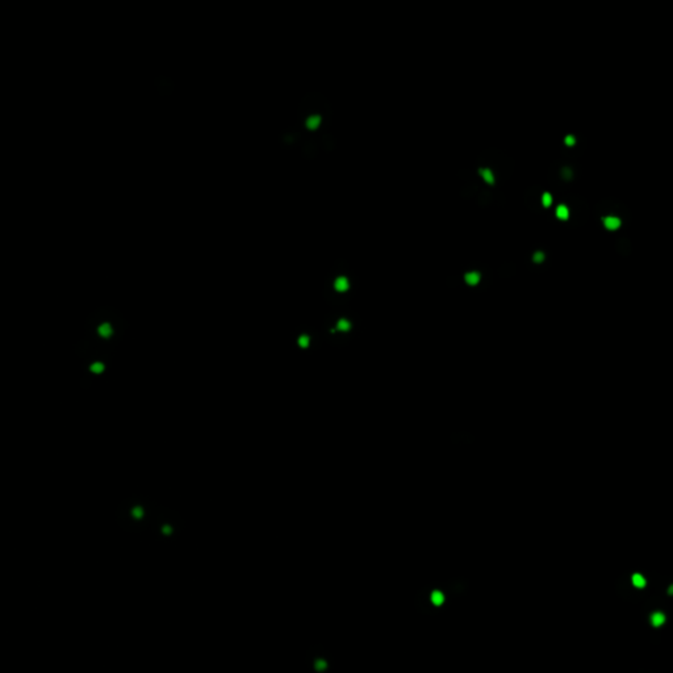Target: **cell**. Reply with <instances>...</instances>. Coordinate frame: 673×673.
Instances as JSON below:
<instances>
[{
  "label": "cell",
  "mask_w": 673,
  "mask_h": 673,
  "mask_svg": "<svg viewBox=\"0 0 673 673\" xmlns=\"http://www.w3.org/2000/svg\"><path fill=\"white\" fill-rule=\"evenodd\" d=\"M514 171V159L502 153L497 147H490L482 152L473 170L476 182L485 183L488 188H497L509 181Z\"/></svg>",
  "instance_id": "cell-1"
},
{
  "label": "cell",
  "mask_w": 673,
  "mask_h": 673,
  "mask_svg": "<svg viewBox=\"0 0 673 673\" xmlns=\"http://www.w3.org/2000/svg\"><path fill=\"white\" fill-rule=\"evenodd\" d=\"M155 508L154 501L146 496H130L118 507V522L120 528H124L128 533H141L152 522Z\"/></svg>",
  "instance_id": "cell-2"
},
{
  "label": "cell",
  "mask_w": 673,
  "mask_h": 673,
  "mask_svg": "<svg viewBox=\"0 0 673 673\" xmlns=\"http://www.w3.org/2000/svg\"><path fill=\"white\" fill-rule=\"evenodd\" d=\"M332 108L321 94H308L299 108V121L304 132H324L332 121Z\"/></svg>",
  "instance_id": "cell-3"
},
{
  "label": "cell",
  "mask_w": 673,
  "mask_h": 673,
  "mask_svg": "<svg viewBox=\"0 0 673 673\" xmlns=\"http://www.w3.org/2000/svg\"><path fill=\"white\" fill-rule=\"evenodd\" d=\"M593 217L596 225L605 233L606 229L611 227L614 230L618 225L622 230H626L633 221V213L625 203L610 196L594 205Z\"/></svg>",
  "instance_id": "cell-4"
},
{
  "label": "cell",
  "mask_w": 673,
  "mask_h": 673,
  "mask_svg": "<svg viewBox=\"0 0 673 673\" xmlns=\"http://www.w3.org/2000/svg\"><path fill=\"white\" fill-rule=\"evenodd\" d=\"M351 324H361L358 315L347 308L330 312L324 322V336L329 345L345 347L350 344L354 333L350 332Z\"/></svg>",
  "instance_id": "cell-5"
},
{
  "label": "cell",
  "mask_w": 673,
  "mask_h": 673,
  "mask_svg": "<svg viewBox=\"0 0 673 673\" xmlns=\"http://www.w3.org/2000/svg\"><path fill=\"white\" fill-rule=\"evenodd\" d=\"M87 327L96 329V334H95L96 342H101V339H104V341H112V344L116 345L113 342L115 338L116 341H118L123 336L127 325L118 310L113 308H101L94 312L90 316Z\"/></svg>",
  "instance_id": "cell-6"
},
{
  "label": "cell",
  "mask_w": 673,
  "mask_h": 673,
  "mask_svg": "<svg viewBox=\"0 0 673 673\" xmlns=\"http://www.w3.org/2000/svg\"><path fill=\"white\" fill-rule=\"evenodd\" d=\"M550 203H558V210H555L556 219L560 220L558 225H563V219L567 217L565 227H580L587 222L589 217V205L587 200L576 193H568L567 196H558V200L554 195H551Z\"/></svg>",
  "instance_id": "cell-7"
},
{
  "label": "cell",
  "mask_w": 673,
  "mask_h": 673,
  "mask_svg": "<svg viewBox=\"0 0 673 673\" xmlns=\"http://www.w3.org/2000/svg\"><path fill=\"white\" fill-rule=\"evenodd\" d=\"M582 175V166L579 164V161L570 158H559L555 162H553L548 169V190L551 192L567 191L580 181Z\"/></svg>",
  "instance_id": "cell-8"
},
{
  "label": "cell",
  "mask_w": 673,
  "mask_h": 673,
  "mask_svg": "<svg viewBox=\"0 0 673 673\" xmlns=\"http://www.w3.org/2000/svg\"><path fill=\"white\" fill-rule=\"evenodd\" d=\"M350 273H353L349 270V266L344 259H339L329 273L324 298L332 307H342L350 300V296L347 295V292L350 291Z\"/></svg>",
  "instance_id": "cell-9"
},
{
  "label": "cell",
  "mask_w": 673,
  "mask_h": 673,
  "mask_svg": "<svg viewBox=\"0 0 673 673\" xmlns=\"http://www.w3.org/2000/svg\"><path fill=\"white\" fill-rule=\"evenodd\" d=\"M152 524L155 536L169 542L179 537L184 528V519L181 517V514L176 510L164 507L155 508Z\"/></svg>",
  "instance_id": "cell-10"
},
{
  "label": "cell",
  "mask_w": 673,
  "mask_h": 673,
  "mask_svg": "<svg viewBox=\"0 0 673 673\" xmlns=\"http://www.w3.org/2000/svg\"><path fill=\"white\" fill-rule=\"evenodd\" d=\"M450 597L448 591H447L446 584H439V582H431L425 585L424 588L419 589L417 596H416V609L419 613L431 616V606H437L438 604L445 605L447 599Z\"/></svg>",
  "instance_id": "cell-11"
},
{
  "label": "cell",
  "mask_w": 673,
  "mask_h": 673,
  "mask_svg": "<svg viewBox=\"0 0 673 673\" xmlns=\"http://www.w3.org/2000/svg\"><path fill=\"white\" fill-rule=\"evenodd\" d=\"M551 262H553V251L548 246L542 245V244L533 246L525 256V264L533 273H539L546 271L551 266Z\"/></svg>",
  "instance_id": "cell-12"
},
{
  "label": "cell",
  "mask_w": 673,
  "mask_h": 673,
  "mask_svg": "<svg viewBox=\"0 0 673 673\" xmlns=\"http://www.w3.org/2000/svg\"><path fill=\"white\" fill-rule=\"evenodd\" d=\"M307 663L313 673L328 672L329 665L330 663L333 664V657L329 655V651L324 647L313 646L307 654Z\"/></svg>",
  "instance_id": "cell-13"
},
{
  "label": "cell",
  "mask_w": 673,
  "mask_h": 673,
  "mask_svg": "<svg viewBox=\"0 0 673 673\" xmlns=\"http://www.w3.org/2000/svg\"><path fill=\"white\" fill-rule=\"evenodd\" d=\"M293 341L299 349H305L310 346V350H317L321 344L319 339V330L310 327H300L296 329L293 333Z\"/></svg>",
  "instance_id": "cell-14"
},
{
  "label": "cell",
  "mask_w": 673,
  "mask_h": 673,
  "mask_svg": "<svg viewBox=\"0 0 673 673\" xmlns=\"http://www.w3.org/2000/svg\"><path fill=\"white\" fill-rule=\"evenodd\" d=\"M475 203L479 208H491V207L501 208L505 205L507 198L500 190L485 187V190H480V192L477 193Z\"/></svg>",
  "instance_id": "cell-15"
},
{
  "label": "cell",
  "mask_w": 673,
  "mask_h": 673,
  "mask_svg": "<svg viewBox=\"0 0 673 673\" xmlns=\"http://www.w3.org/2000/svg\"><path fill=\"white\" fill-rule=\"evenodd\" d=\"M582 133L579 132H565L564 133L563 142H560V153L562 155H564L565 158H570V159H575L577 161L579 157H582V153H580L575 146H576V140L579 138Z\"/></svg>",
  "instance_id": "cell-16"
},
{
  "label": "cell",
  "mask_w": 673,
  "mask_h": 673,
  "mask_svg": "<svg viewBox=\"0 0 673 673\" xmlns=\"http://www.w3.org/2000/svg\"><path fill=\"white\" fill-rule=\"evenodd\" d=\"M301 141H302V132L295 128L284 130L281 136V144L285 147H295L301 144Z\"/></svg>",
  "instance_id": "cell-17"
},
{
  "label": "cell",
  "mask_w": 673,
  "mask_h": 673,
  "mask_svg": "<svg viewBox=\"0 0 673 673\" xmlns=\"http://www.w3.org/2000/svg\"><path fill=\"white\" fill-rule=\"evenodd\" d=\"M614 247H616L617 254L623 256V258H628V256L633 254V242L628 238V234H621L617 238Z\"/></svg>",
  "instance_id": "cell-18"
},
{
  "label": "cell",
  "mask_w": 673,
  "mask_h": 673,
  "mask_svg": "<svg viewBox=\"0 0 673 673\" xmlns=\"http://www.w3.org/2000/svg\"><path fill=\"white\" fill-rule=\"evenodd\" d=\"M450 589H453V596L454 597H458V596H463L468 591V582L464 579V577H456V579H453L451 582L447 584Z\"/></svg>",
  "instance_id": "cell-19"
},
{
  "label": "cell",
  "mask_w": 673,
  "mask_h": 673,
  "mask_svg": "<svg viewBox=\"0 0 673 673\" xmlns=\"http://www.w3.org/2000/svg\"><path fill=\"white\" fill-rule=\"evenodd\" d=\"M480 187H482V183L480 182H467L465 186L460 188V192H459V196L463 198V199H473L479 192H480Z\"/></svg>",
  "instance_id": "cell-20"
},
{
  "label": "cell",
  "mask_w": 673,
  "mask_h": 673,
  "mask_svg": "<svg viewBox=\"0 0 673 673\" xmlns=\"http://www.w3.org/2000/svg\"><path fill=\"white\" fill-rule=\"evenodd\" d=\"M317 153H319V145H317L316 140H313V138L307 140L305 144L302 145V155L307 159H313L317 155Z\"/></svg>",
  "instance_id": "cell-21"
},
{
  "label": "cell",
  "mask_w": 673,
  "mask_h": 673,
  "mask_svg": "<svg viewBox=\"0 0 673 673\" xmlns=\"http://www.w3.org/2000/svg\"><path fill=\"white\" fill-rule=\"evenodd\" d=\"M516 271H517V267L514 264H504L499 268V273H500L501 278H511L516 275Z\"/></svg>",
  "instance_id": "cell-22"
},
{
  "label": "cell",
  "mask_w": 673,
  "mask_h": 673,
  "mask_svg": "<svg viewBox=\"0 0 673 673\" xmlns=\"http://www.w3.org/2000/svg\"><path fill=\"white\" fill-rule=\"evenodd\" d=\"M639 673H660L659 671H646V669H639Z\"/></svg>",
  "instance_id": "cell-23"
}]
</instances>
